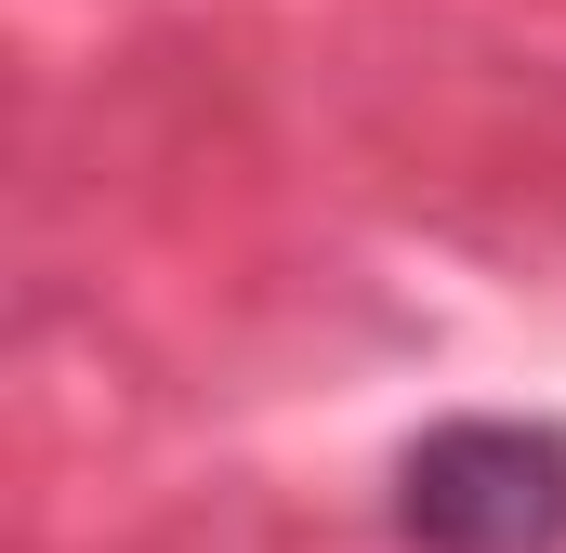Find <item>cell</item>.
<instances>
[{
  "instance_id": "1",
  "label": "cell",
  "mask_w": 566,
  "mask_h": 553,
  "mask_svg": "<svg viewBox=\"0 0 566 553\" xmlns=\"http://www.w3.org/2000/svg\"><path fill=\"white\" fill-rule=\"evenodd\" d=\"M409 553H566V435L554 421H434L396 461Z\"/></svg>"
}]
</instances>
